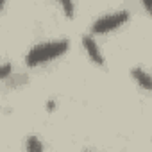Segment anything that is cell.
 <instances>
[{
  "mask_svg": "<svg viewBox=\"0 0 152 152\" xmlns=\"http://www.w3.org/2000/svg\"><path fill=\"white\" fill-rule=\"evenodd\" d=\"M81 45H83V48H84L88 59H90L95 66L106 68V57H104V54H102V50H100V47H99V43H97V39H95V36H93L91 32H88V34H84V36L81 38Z\"/></svg>",
  "mask_w": 152,
  "mask_h": 152,
  "instance_id": "3957f363",
  "label": "cell"
},
{
  "mask_svg": "<svg viewBox=\"0 0 152 152\" xmlns=\"http://www.w3.org/2000/svg\"><path fill=\"white\" fill-rule=\"evenodd\" d=\"M47 111L48 113L56 111V100H47Z\"/></svg>",
  "mask_w": 152,
  "mask_h": 152,
  "instance_id": "9c48e42d",
  "label": "cell"
},
{
  "mask_svg": "<svg viewBox=\"0 0 152 152\" xmlns=\"http://www.w3.org/2000/svg\"><path fill=\"white\" fill-rule=\"evenodd\" d=\"M140 2H141V6H143L145 13H147V15H150V11H152V0H140Z\"/></svg>",
  "mask_w": 152,
  "mask_h": 152,
  "instance_id": "ba28073f",
  "label": "cell"
},
{
  "mask_svg": "<svg viewBox=\"0 0 152 152\" xmlns=\"http://www.w3.org/2000/svg\"><path fill=\"white\" fill-rule=\"evenodd\" d=\"M23 148L29 150V152H38V150H43L45 145H43V141L39 140V136L31 134V136L25 138V141H23Z\"/></svg>",
  "mask_w": 152,
  "mask_h": 152,
  "instance_id": "8992f818",
  "label": "cell"
},
{
  "mask_svg": "<svg viewBox=\"0 0 152 152\" xmlns=\"http://www.w3.org/2000/svg\"><path fill=\"white\" fill-rule=\"evenodd\" d=\"M131 79L143 90V91H150V88H152V81H150V73L143 68V66H134L132 70H131Z\"/></svg>",
  "mask_w": 152,
  "mask_h": 152,
  "instance_id": "277c9868",
  "label": "cell"
},
{
  "mask_svg": "<svg viewBox=\"0 0 152 152\" xmlns=\"http://www.w3.org/2000/svg\"><path fill=\"white\" fill-rule=\"evenodd\" d=\"M56 4L59 6L61 13L68 18V20H73L75 18V0H56Z\"/></svg>",
  "mask_w": 152,
  "mask_h": 152,
  "instance_id": "5b68a950",
  "label": "cell"
},
{
  "mask_svg": "<svg viewBox=\"0 0 152 152\" xmlns=\"http://www.w3.org/2000/svg\"><path fill=\"white\" fill-rule=\"evenodd\" d=\"M68 50H70V39L45 41L29 48V52L25 54V64L31 68H36V66H41V64H47L50 61L63 57Z\"/></svg>",
  "mask_w": 152,
  "mask_h": 152,
  "instance_id": "6da1fadb",
  "label": "cell"
},
{
  "mask_svg": "<svg viewBox=\"0 0 152 152\" xmlns=\"http://www.w3.org/2000/svg\"><path fill=\"white\" fill-rule=\"evenodd\" d=\"M7 2L9 0H0V15L4 13V9H6V6H7Z\"/></svg>",
  "mask_w": 152,
  "mask_h": 152,
  "instance_id": "30bf717a",
  "label": "cell"
},
{
  "mask_svg": "<svg viewBox=\"0 0 152 152\" xmlns=\"http://www.w3.org/2000/svg\"><path fill=\"white\" fill-rule=\"evenodd\" d=\"M131 20V13L127 9H122V11H115V13H107L100 18H97L93 23H91V34L93 36H102V34H109V32H115L118 31L120 27H124L127 22Z\"/></svg>",
  "mask_w": 152,
  "mask_h": 152,
  "instance_id": "7a4b0ae2",
  "label": "cell"
},
{
  "mask_svg": "<svg viewBox=\"0 0 152 152\" xmlns=\"http://www.w3.org/2000/svg\"><path fill=\"white\" fill-rule=\"evenodd\" d=\"M11 72H13L11 64H7V63H4V64H0V81H4V79H7L9 75H11Z\"/></svg>",
  "mask_w": 152,
  "mask_h": 152,
  "instance_id": "52a82bcc",
  "label": "cell"
}]
</instances>
